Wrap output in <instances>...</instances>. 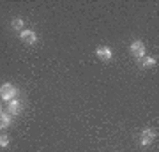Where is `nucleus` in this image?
<instances>
[{
  "label": "nucleus",
  "instance_id": "1",
  "mask_svg": "<svg viewBox=\"0 0 159 152\" xmlns=\"http://www.w3.org/2000/svg\"><path fill=\"white\" fill-rule=\"evenodd\" d=\"M16 94H18V89L11 83H4L0 87V97H2L4 101H12V99L16 97Z\"/></svg>",
  "mask_w": 159,
  "mask_h": 152
},
{
  "label": "nucleus",
  "instance_id": "2",
  "mask_svg": "<svg viewBox=\"0 0 159 152\" xmlns=\"http://www.w3.org/2000/svg\"><path fill=\"white\" fill-rule=\"evenodd\" d=\"M156 136H157V131L156 129H145L142 133V136H140V143L145 147V145H148V143H152V141L156 140Z\"/></svg>",
  "mask_w": 159,
  "mask_h": 152
},
{
  "label": "nucleus",
  "instance_id": "3",
  "mask_svg": "<svg viewBox=\"0 0 159 152\" xmlns=\"http://www.w3.org/2000/svg\"><path fill=\"white\" fill-rule=\"evenodd\" d=\"M131 53L136 57V58H143L145 57V44L142 41H133L131 44Z\"/></svg>",
  "mask_w": 159,
  "mask_h": 152
},
{
  "label": "nucleus",
  "instance_id": "4",
  "mask_svg": "<svg viewBox=\"0 0 159 152\" xmlns=\"http://www.w3.org/2000/svg\"><path fill=\"white\" fill-rule=\"evenodd\" d=\"M21 39H23V43H27V44H34L35 41H37V35H35L34 30H23Z\"/></svg>",
  "mask_w": 159,
  "mask_h": 152
},
{
  "label": "nucleus",
  "instance_id": "5",
  "mask_svg": "<svg viewBox=\"0 0 159 152\" xmlns=\"http://www.w3.org/2000/svg\"><path fill=\"white\" fill-rule=\"evenodd\" d=\"M97 57L101 58V60H110L111 57H113V53H111V50H110L108 46H101V48H97Z\"/></svg>",
  "mask_w": 159,
  "mask_h": 152
},
{
  "label": "nucleus",
  "instance_id": "6",
  "mask_svg": "<svg viewBox=\"0 0 159 152\" xmlns=\"http://www.w3.org/2000/svg\"><path fill=\"white\" fill-rule=\"evenodd\" d=\"M11 113L9 112H2V115H0V129H6V127H9V124H11Z\"/></svg>",
  "mask_w": 159,
  "mask_h": 152
},
{
  "label": "nucleus",
  "instance_id": "7",
  "mask_svg": "<svg viewBox=\"0 0 159 152\" xmlns=\"http://www.w3.org/2000/svg\"><path fill=\"white\" fill-rule=\"evenodd\" d=\"M20 112H21V103L18 101V99L9 101V113H11V115H18Z\"/></svg>",
  "mask_w": 159,
  "mask_h": 152
},
{
  "label": "nucleus",
  "instance_id": "8",
  "mask_svg": "<svg viewBox=\"0 0 159 152\" xmlns=\"http://www.w3.org/2000/svg\"><path fill=\"white\" fill-rule=\"evenodd\" d=\"M142 60V67H150V66H154V64L157 62L156 58H152V57H143V58H140Z\"/></svg>",
  "mask_w": 159,
  "mask_h": 152
},
{
  "label": "nucleus",
  "instance_id": "9",
  "mask_svg": "<svg viewBox=\"0 0 159 152\" xmlns=\"http://www.w3.org/2000/svg\"><path fill=\"white\" fill-rule=\"evenodd\" d=\"M21 27H23V20H21V18L12 20V28H14V30H21Z\"/></svg>",
  "mask_w": 159,
  "mask_h": 152
},
{
  "label": "nucleus",
  "instance_id": "10",
  "mask_svg": "<svg viewBox=\"0 0 159 152\" xmlns=\"http://www.w3.org/2000/svg\"><path fill=\"white\" fill-rule=\"evenodd\" d=\"M9 145V136L0 135V147H7Z\"/></svg>",
  "mask_w": 159,
  "mask_h": 152
},
{
  "label": "nucleus",
  "instance_id": "11",
  "mask_svg": "<svg viewBox=\"0 0 159 152\" xmlns=\"http://www.w3.org/2000/svg\"><path fill=\"white\" fill-rule=\"evenodd\" d=\"M0 115H2V106H0Z\"/></svg>",
  "mask_w": 159,
  "mask_h": 152
}]
</instances>
